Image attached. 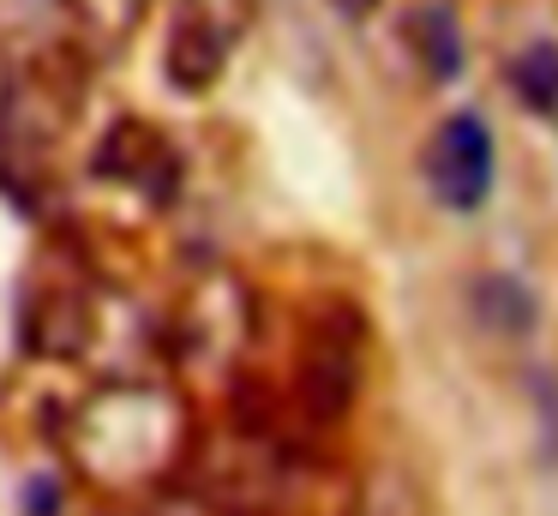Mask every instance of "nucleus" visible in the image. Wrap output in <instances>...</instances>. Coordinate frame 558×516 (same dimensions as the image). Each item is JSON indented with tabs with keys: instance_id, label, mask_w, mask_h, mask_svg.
<instances>
[{
	"instance_id": "1",
	"label": "nucleus",
	"mask_w": 558,
	"mask_h": 516,
	"mask_svg": "<svg viewBox=\"0 0 558 516\" xmlns=\"http://www.w3.org/2000/svg\"><path fill=\"white\" fill-rule=\"evenodd\" d=\"M426 187L445 211H481L493 192V132L481 115H450L426 144Z\"/></svg>"
},
{
	"instance_id": "2",
	"label": "nucleus",
	"mask_w": 558,
	"mask_h": 516,
	"mask_svg": "<svg viewBox=\"0 0 558 516\" xmlns=\"http://www.w3.org/2000/svg\"><path fill=\"white\" fill-rule=\"evenodd\" d=\"M409 31H414V43H421L426 67H433L438 79H450V72L462 67V31H457V19H450V7H445V0L421 7V19H414Z\"/></svg>"
},
{
	"instance_id": "4",
	"label": "nucleus",
	"mask_w": 558,
	"mask_h": 516,
	"mask_svg": "<svg viewBox=\"0 0 558 516\" xmlns=\"http://www.w3.org/2000/svg\"><path fill=\"white\" fill-rule=\"evenodd\" d=\"M337 7H349V12H361V7H373V0H337Z\"/></svg>"
},
{
	"instance_id": "3",
	"label": "nucleus",
	"mask_w": 558,
	"mask_h": 516,
	"mask_svg": "<svg viewBox=\"0 0 558 516\" xmlns=\"http://www.w3.org/2000/svg\"><path fill=\"white\" fill-rule=\"evenodd\" d=\"M510 84L522 91V103L541 108V115H558V48L553 43H529L510 67Z\"/></svg>"
}]
</instances>
